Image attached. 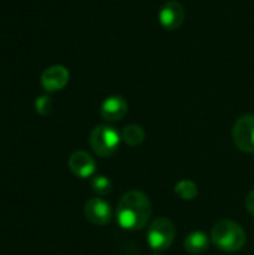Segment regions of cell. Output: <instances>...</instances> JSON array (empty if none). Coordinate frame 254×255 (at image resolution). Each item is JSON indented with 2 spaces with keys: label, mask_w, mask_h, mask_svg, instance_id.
Segmentation results:
<instances>
[{
  "label": "cell",
  "mask_w": 254,
  "mask_h": 255,
  "mask_svg": "<svg viewBox=\"0 0 254 255\" xmlns=\"http://www.w3.org/2000/svg\"><path fill=\"white\" fill-rule=\"evenodd\" d=\"M153 214L151 202L142 191H127L117 205V221L118 224L130 232L144 229Z\"/></svg>",
  "instance_id": "1"
},
{
  "label": "cell",
  "mask_w": 254,
  "mask_h": 255,
  "mask_svg": "<svg viewBox=\"0 0 254 255\" xmlns=\"http://www.w3.org/2000/svg\"><path fill=\"white\" fill-rule=\"evenodd\" d=\"M246 239L244 229L232 220H222L211 230V242L225 253L240 251L246 245Z\"/></svg>",
  "instance_id": "2"
},
{
  "label": "cell",
  "mask_w": 254,
  "mask_h": 255,
  "mask_svg": "<svg viewBox=\"0 0 254 255\" xmlns=\"http://www.w3.org/2000/svg\"><path fill=\"white\" fill-rule=\"evenodd\" d=\"M121 142V136L112 126L100 124L94 127L90 133V146L100 157L112 155Z\"/></svg>",
  "instance_id": "3"
},
{
  "label": "cell",
  "mask_w": 254,
  "mask_h": 255,
  "mask_svg": "<svg viewBox=\"0 0 254 255\" xmlns=\"http://www.w3.org/2000/svg\"><path fill=\"white\" fill-rule=\"evenodd\" d=\"M175 235H177V230H175L174 223L168 218L160 217L148 226L147 241L154 251L163 253L168 248H171V245L175 241Z\"/></svg>",
  "instance_id": "4"
},
{
  "label": "cell",
  "mask_w": 254,
  "mask_h": 255,
  "mask_svg": "<svg viewBox=\"0 0 254 255\" xmlns=\"http://www.w3.org/2000/svg\"><path fill=\"white\" fill-rule=\"evenodd\" d=\"M232 136L238 149L254 152V115L247 114L240 117L234 124Z\"/></svg>",
  "instance_id": "5"
},
{
  "label": "cell",
  "mask_w": 254,
  "mask_h": 255,
  "mask_svg": "<svg viewBox=\"0 0 254 255\" xmlns=\"http://www.w3.org/2000/svg\"><path fill=\"white\" fill-rule=\"evenodd\" d=\"M157 18H159L160 25L165 30L175 31L184 24V19H186L184 6L177 0H168L162 4Z\"/></svg>",
  "instance_id": "6"
},
{
  "label": "cell",
  "mask_w": 254,
  "mask_h": 255,
  "mask_svg": "<svg viewBox=\"0 0 254 255\" xmlns=\"http://www.w3.org/2000/svg\"><path fill=\"white\" fill-rule=\"evenodd\" d=\"M84 215L94 226H106L112 220V209L111 205L102 197H93L85 203Z\"/></svg>",
  "instance_id": "7"
},
{
  "label": "cell",
  "mask_w": 254,
  "mask_h": 255,
  "mask_svg": "<svg viewBox=\"0 0 254 255\" xmlns=\"http://www.w3.org/2000/svg\"><path fill=\"white\" fill-rule=\"evenodd\" d=\"M67 82H69V70L61 64L51 66L45 69L43 73L40 75V85L49 93L64 88Z\"/></svg>",
  "instance_id": "8"
},
{
  "label": "cell",
  "mask_w": 254,
  "mask_h": 255,
  "mask_svg": "<svg viewBox=\"0 0 254 255\" xmlns=\"http://www.w3.org/2000/svg\"><path fill=\"white\" fill-rule=\"evenodd\" d=\"M69 169L78 178H90L96 172V161L88 152L75 151L69 157Z\"/></svg>",
  "instance_id": "9"
},
{
  "label": "cell",
  "mask_w": 254,
  "mask_h": 255,
  "mask_svg": "<svg viewBox=\"0 0 254 255\" xmlns=\"http://www.w3.org/2000/svg\"><path fill=\"white\" fill-rule=\"evenodd\" d=\"M127 111H129V105L126 99L121 96H111L100 106V115L108 123H115L123 120Z\"/></svg>",
  "instance_id": "10"
},
{
  "label": "cell",
  "mask_w": 254,
  "mask_h": 255,
  "mask_svg": "<svg viewBox=\"0 0 254 255\" xmlns=\"http://www.w3.org/2000/svg\"><path fill=\"white\" fill-rule=\"evenodd\" d=\"M184 248L190 254H204L210 248V238L202 230H195V232H192V233H189L186 236Z\"/></svg>",
  "instance_id": "11"
},
{
  "label": "cell",
  "mask_w": 254,
  "mask_h": 255,
  "mask_svg": "<svg viewBox=\"0 0 254 255\" xmlns=\"http://www.w3.org/2000/svg\"><path fill=\"white\" fill-rule=\"evenodd\" d=\"M121 139L129 146H138L145 139V130L138 124H129L127 127H124V130L121 133Z\"/></svg>",
  "instance_id": "12"
},
{
  "label": "cell",
  "mask_w": 254,
  "mask_h": 255,
  "mask_svg": "<svg viewBox=\"0 0 254 255\" xmlns=\"http://www.w3.org/2000/svg\"><path fill=\"white\" fill-rule=\"evenodd\" d=\"M175 194L183 199V200H193L198 197L199 194V190H198V185L190 181V179H183L180 182H177L175 188H174Z\"/></svg>",
  "instance_id": "13"
},
{
  "label": "cell",
  "mask_w": 254,
  "mask_h": 255,
  "mask_svg": "<svg viewBox=\"0 0 254 255\" xmlns=\"http://www.w3.org/2000/svg\"><path fill=\"white\" fill-rule=\"evenodd\" d=\"M91 188H93L94 194H97V196H108L112 191V184L106 176L97 175L91 181Z\"/></svg>",
  "instance_id": "14"
},
{
  "label": "cell",
  "mask_w": 254,
  "mask_h": 255,
  "mask_svg": "<svg viewBox=\"0 0 254 255\" xmlns=\"http://www.w3.org/2000/svg\"><path fill=\"white\" fill-rule=\"evenodd\" d=\"M34 108H36V111H37L39 115H48V114H51V111H52V100H51V97L49 96H40V97H37V100L34 103Z\"/></svg>",
  "instance_id": "15"
},
{
  "label": "cell",
  "mask_w": 254,
  "mask_h": 255,
  "mask_svg": "<svg viewBox=\"0 0 254 255\" xmlns=\"http://www.w3.org/2000/svg\"><path fill=\"white\" fill-rule=\"evenodd\" d=\"M246 205H247V211L254 217V190H252L247 196V200H246Z\"/></svg>",
  "instance_id": "16"
},
{
  "label": "cell",
  "mask_w": 254,
  "mask_h": 255,
  "mask_svg": "<svg viewBox=\"0 0 254 255\" xmlns=\"http://www.w3.org/2000/svg\"><path fill=\"white\" fill-rule=\"evenodd\" d=\"M151 255H162V254H160V253H157V251H156V253H154V254H151Z\"/></svg>",
  "instance_id": "17"
}]
</instances>
